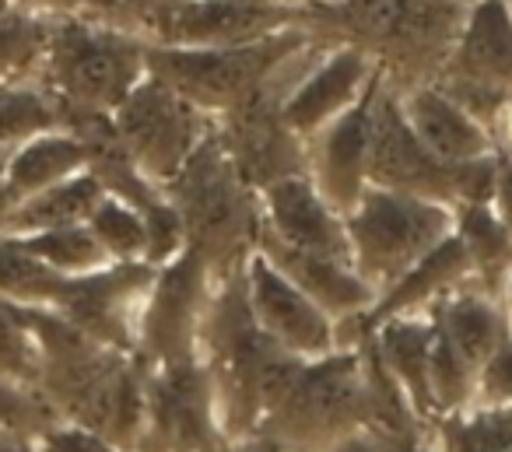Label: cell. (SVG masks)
I'll return each mask as SVG.
<instances>
[{"label":"cell","mask_w":512,"mask_h":452,"mask_svg":"<svg viewBox=\"0 0 512 452\" xmlns=\"http://www.w3.org/2000/svg\"><path fill=\"white\" fill-rule=\"evenodd\" d=\"M162 193L183 221L186 246L207 263L214 281L242 274L260 232V193L235 172L214 130Z\"/></svg>","instance_id":"cell-1"},{"label":"cell","mask_w":512,"mask_h":452,"mask_svg":"<svg viewBox=\"0 0 512 452\" xmlns=\"http://www.w3.org/2000/svg\"><path fill=\"white\" fill-rule=\"evenodd\" d=\"M144 50L148 46L134 32L109 18H53L36 78L57 95L60 106L113 116L148 74Z\"/></svg>","instance_id":"cell-2"},{"label":"cell","mask_w":512,"mask_h":452,"mask_svg":"<svg viewBox=\"0 0 512 452\" xmlns=\"http://www.w3.org/2000/svg\"><path fill=\"white\" fill-rule=\"evenodd\" d=\"M344 228L351 267L379 298L453 235V207L369 186L344 218Z\"/></svg>","instance_id":"cell-3"},{"label":"cell","mask_w":512,"mask_h":452,"mask_svg":"<svg viewBox=\"0 0 512 452\" xmlns=\"http://www.w3.org/2000/svg\"><path fill=\"white\" fill-rule=\"evenodd\" d=\"M365 428L362 351H334L306 361L285 400L267 414L256 435L285 452H330L344 435Z\"/></svg>","instance_id":"cell-4"},{"label":"cell","mask_w":512,"mask_h":452,"mask_svg":"<svg viewBox=\"0 0 512 452\" xmlns=\"http://www.w3.org/2000/svg\"><path fill=\"white\" fill-rule=\"evenodd\" d=\"M313 32L288 29L264 43L232 46V50H165L148 46L144 64L148 74L169 85L176 95L204 109L207 116H225L253 92L281 60H288L302 43H309Z\"/></svg>","instance_id":"cell-5"},{"label":"cell","mask_w":512,"mask_h":452,"mask_svg":"<svg viewBox=\"0 0 512 452\" xmlns=\"http://www.w3.org/2000/svg\"><path fill=\"white\" fill-rule=\"evenodd\" d=\"M288 29L316 36V4H264V0H190L169 15L134 25L144 46L165 50H232L264 43Z\"/></svg>","instance_id":"cell-6"},{"label":"cell","mask_w":512,"mask_h":452,"mask_svg":"<svg viewBox=\"0 0 512 452\" xmlns=\"http://www.w3.org/2000/svg\"><path fill=\"white\" fill-rule=\"evenodd\" d=\"M113 130L144 179L165 186L211 137L214 116L186 102L169 85L144 74V81L113 113Z\"/></svg>","instance_id":"cell-7"},{"label":"cell","mask_w":512,"mask_h":452,"mask_svg":"<svg viewBox=\"0 0 512 452\" xmlns=\"http://www.w3.org/2000/svg\"><path fill=\"white\" fill-rule=\"evenodd\" d=\"M484 130L512 99V15L502 0H474L453 57L432 81Z\"/></svg>","instance_id":"cell-8"},{"label":"cell","mask_w":512,"mask_h":452,"mask_svg":"<svg viewBox=\"0 0 512 452\" xmlns=\"http://www.w3.org/2000/svg\"><path fill=\"white\" fill-rule=\"evenodd\" d=\"M214 288L218 281L190 246L155 270V284L148 291L141 333H137V351L148 365H176V361L197 358L200 326H204Z\"/></svg>","instance_id":"cell-9"},{"label":"cell","mask_w":512,"mask_h":452,"mask_svg":"<svg viewBox=\"0 0 512 452\" xmlns=\"http://www.w3.org/2000/svg\"><path fill=\"white\" fill-rule=\"evenodd\" d=\"M369 186L456 207V165L435 162L421 148L400 113V99L383 85V74L369 109Z\"/></svg>","instance_id":"cell-10"},{"label":"cell","mask_w":512,"mask_h":452,"mask_svg":"<svg viewBox=\"0 0 512 452\" xmlns=\"http://www.w3.org/2000/svg\"><path fill=\"white\" fill-rule=\"evenodd\" d=\"M242 288L253 323L285 354L299 361H320L337 351L334 319L256 249L242 267Z\"/></svg>","instance_id":"cell-11"},{"label":"cell","mask_w":512,"mask_h":452,"mask_svg":"<svg viewBox=\"0 0 512 452\" xmlns=\"http://www.w3.org/2000/svg\"><path fill=\"white\" fill-rule=\"evenodd\" d=\"M379 78V67L358 46L337 43L320 57V64L295 85V92L281 106V120L299 141H309L355 109Z\"/></svg>","instance_id":"cell-12"},{"label":"cell","mask_w":512,"mask_h":452,"mask_svg":"<svg viewBox=\"0 0 512 452\" xmlns=\"http://www.w3.org/2000/svg\"><path fill=\"white\" fill-rule=\"evenodd\" d=\"M260 235L295 253L351 263L344 218L320 197L309 176H292L260 193Z\"/></svg>","instance_id":"cell-13"},{"label":"cell","mask_w":512,"mask_h":452,"mask_svg":"<svg viewBox=\"0 0 512 452\" xmlns=\"http://www.w3.org/2000/svg\"><path fill=\"white\" fill-rule=\"evenodd\" d=\"M379 78L355 109L306 141V176L341 218L355 211L369 190V109Z\"/></svg>","instance_id":"cell-14"},{"label":"cell","mask_w":512,"mask_h":452,"mask_svg":"<svg viewBox=\"0 0 512 452\" xmlns=\"http://www.w3.org/2000/svg\"><path fill=\"white\" fill-rule=\"evenodd\" d=\"M397 95V92H393ZM400 113H404L411 134L421 141V148L442 165H463L477 162V158L495 155L491 134L463 113L449 95H442L435 85H418L411 92L397 95Z\"/></svg>","instance_id":"cell-15"},{"label":"cell","mask_w":512,"mask_h":452,"mask_svg":"<svg viewBox=\"0 0 512 452\" xmlns=\"http://www.w3.org/2000/svg\"><path fill=\"white\" fill-rule=\"evenodd\" d=\"M256 253H264L302 295H309L330 319L337 323H348L358 319L376 305V291L355 274L351 263L323 260V256L295 253L288 246H278L274 239L256 232Z\"/></svg>","instance_id":"cell-16"},{"label":"cell","mask_w":512,"mask_h":452,"mask_svg":"<svg viewBox=\"0 0 512 452\" xmlns=\"http://www.w3.org/2000/svg\"><path fill=\"white\" fill-rule=\"evenodd\" d=\"M432 330L435 316L432 312H418V316H397L379 323L369 333L372 347H376L379 361L390 372V379L407 396L414 417L421 424L439 421V410L432 400V382H428V358H432Z\"/></svg>","instance_id":"cell-17"},{"label":"cell","mask_w":512,"mask_h":452,"mask_svg":"<svg viewBox=\"0 0 512 452\" xmlns=\"http://www.w3.org/2000/svg\"><path fill=\"white\" fill-rule=\"evenodd\" d=\"M432 312H435L439 330L446 333L453 351L460 354L463 365H467L474 375L481 372V368L488 365L491 354L509 340L502 305H498V298L484 295L477 284L456 288L453 295L442 298Z\"/></svg>","instance_id":"cell-18"},{"label":"cell","mask_w":512,"mask_h":452,"mask_svg":"<svg viewBox=\"0 0 512 452\" xmlns=\"http://www.w3.org/2000/svg\"><path fill=\"white\" fill-rule=\"evenodd\" d=\"M81 172H88V148L67 130H53V134L22 144L11 155L4 186L18 204H25V200L39 197V193L81 176Z\"/></svg>","instance_id":"cell-19"},{"label":"cell","mask_w":512,"mask_h":452,"mask_svg":"<svg viewBox=\"0 0 512 452\" xmlns=\"http://www.w3.org/2000/svg\"><path fill=\"white\" fill-rule=\"evenodd\" d=\"M453 235L474 270V284L498 298L512 274V239L491 204H463L453 211Z\"/></svg>","instance_id":"cell-20"},{"label":"cell","mask_w":512,"mask_h":452,"mask_svg":"<svg viewBox=\"0 0 512 452\" xmlns=\"http://www.w3.org/2000/svg\"><path fill=\"white\" fill-rule=\"evenodd\" d=\"M102 197H106V190L99 186V179L92 172H81V176L67 179V183L18 204L4 235H36V232H53V228L85 225L95 207L102 204Z\"/></svg>","instance_id":"cell-21"},{"label":"cell","mask_w":512,"mask_h":452,"mask_svg":"<svg viewBox=\"0 0 512 452\" xmlns=\"http://www.w3.org/2000/svg\"><path fill=\"white\" fill-rule=\"evenodd\" d=\"M60 130V99L39 78L0 88V151L15 155L22 144Z\"/></svg>","instance_id":"cell-22"},{"label":"cell","mask_w":512,"mask_h":452,"mask_svg":"<svg viewBox=\"0 0 512 452\" xmlns=\"http://www.w3.org/2000/svg\"><path fill=\"white\" fill-rule=\"evenodd\" d=\"M67 277L39 263L15 235H0V298L32 309H57L67 291Z\"/></svg>","instance_id":"cell-23"},{"label":"cell","mask_w":512,"mask_h":452,"mask_svg":"<svg viewBox=\"0 0 512 452\" xmlns=\"http://www.w3.org/2000/svg\"><path fill=\"white\" fill-rule=\"evenodd\" d=\"M39 263L53 270V274L67 277H92L99 270H109L113 260L106 256V249L95 242V235L88 232V225L74 228H53V232H36V235H15Z\"/></svg>","instance_id":"cell-24"},{"label":"cell","mask_w":512,"mask_h":452,"mask_svg":"<svg viewBox=\"0 0 512 452\" xmlns=\"http://www.w3.org/2000/svg\"><path fill=\"white\" fill-rule=\"evenodd\" d=\"M439 452H509L512 407H463L432 424Z\"/></svg>","instance_id":"cell-25"},{"label":"cell","mask_w":512,"mask_h":452,"mask_svg":"<svg viewBox=\"0 0 512 452\" xmlns=\"http://www.w3.org/2000/svg\"><path fill=\"white\" fill-rule=\"evenodd\" d=\"M0 379L36 393L43 382V347L32 330L29 305L4 302V298H0Z\"/></svg>","instance_id":"cell-26"},{"label":"cell","mask_w":512,"mask_h":452,"mask_svg":"<svg viewBox=\"0 0 512 452\" xmlns=\"http://www.w3.org/2000/svg\"><path fill=\"white\" fill-rule=\"evenodd\" d=\"M106 256L113 263H144L148 256V225L137 207L123 204L116 197H102V204L85 221Z\"/></svg>","instance_id":"cell-27"},{"label":"cell","mask_w":512,"mask_h":452,"mask_svg":"<svg viewBox=\"0 0 512 452\" xmlns=\"http://www.w3.org/2000/svg\"><path fill=\"white\" fill-rule=\"evenodd\" d=\"M46 39H50L46 18L18 15V11L0 18V88L36 78L46 53Z\"/></svg>","instance_id":"cell-28"},{"label":"cell","mask_w":512,"mask_h":452,"mask_svg":"<svg viewBox=\"0 0 512 452\" xmlns=\"http://www.w3.org/2000/svg\"><path fill=\"white\" fill-rule=\"evenodd\" d=\"M46 396L36 389L11 386L0 379V435H15L36 442L46 428H53V407H46Z\"/></svg>","instance_id":"cell-29"},{"label":"cell","mask_w":512,"mask_h":452,"mask_svg":"<svg viewBox=\"0 0 512 452\" xmlns=\"http://www.w3.org/2000/svg\"><path fill=\"white\" fill-rule=\"evenodd\" d=\"M470 407H512V340H505L477 372Z\"/></svg>","instance_id":"cell-30"},{"label":"cell","mask_w":512,"mask_h":452,"mask_svg":"<svg viewBox=\"0 0 512 452\" xmlns=\"http://www.w3.org/2000/svg\"><path fill=\"white\" fill-rule=\"evenodd\" d=\"M39 452H120L95 431L81 428V424H53L36 438Z\"/></svg>","instance_id":"cell-31"},{"label":"cell","mask_w":512,"mask_h":452,"mask_svg":"<svg viewBox=\"0 0 512 452\" xmlns=\"http://www.w3.org/2000/svg\"><path fill=\"white\" fill-rule=\"evenodd\" d=\"M190 0H116V15L113 22L120 29H134V25L148 22V18H158V15H169V11L183 8Z\"/></svg>","instance_id":"cell-32"},{"label":"cell","mask_w":512,"mask_h":452,"mask_svg":"<svg viewBox=\"0 0 512 452\" xmlns=\"http://www.w3.org/2000/svg\"><path fill=\"white\" fill-rule=\"evenodd\" d=\"M18 15H32V18H71V15H95L88 0H8ZM99 18V15H95Z\"/></svg>","instance_id":"cell-33"},{"label":"cell","mask_w":512,"mask_h":452,"mask_svg":"<svg viewBox=\"0 0 512 452\" xmlns=\"http://www.w3.org/2000/svg\"><path fill=\"white\" fill-rule=\"evenodd\" d=\"M491 211L498 214V221L505 225L512 239V158L498 155V172H495V193H491Z\"/></svg>","instance_id":"cell-34"},{"label":"cell","mask_w":512,"mask_h":452,"mask_svg":"<svg viewBox=\"0 0 512 452\" xmlns=\"http://www.w3.org/2000/svg\"><path fill=\"white\" fill-rule=\"evenodd\" d=\"M330 452H404V449H400V442L379 435V431L358 428V431H351V435H344Z\"/></svg>","instance_id":"cell-35"},{"label":"cell","mask_w":512,"mask_h":452,"mask_svg":"<svg viewBox=\"0 0 512 452\" xmlns=\"http://www.w3.org/2000/svg\"><path fill=\"white\" fill-rule=\"evenodd\" d=\"M491 144H495L498 155L512 158V99L505 102L502 109H498V116L491 120Z\"/></svg>","instance_id":"cell-36"},{"label":"cell","mask_w":512,"mask_h":452,"mask_svg":"<svg viewBox=\"0 0 512 452\" xmlns=\"http://www.w3.org/2000/svg\"><path fill=\"white\" fill-rule=\"evenodd\" d=\"M15 207H18V200L11 197L8 186L0 183V235L8 232V221H11V214H15Z\"/></svg>","instance_id":"cell-37"},{"label":"cell","mask_w":512,"mask_h":452,"mask_svg":"<svg viewBox=\"0 0 512 452\" xmlns=\"http://www.w3.org/2000/svg\"><path fill=\"white\" fill-rule=\"evenodd\" d=\"M498 305H502V316H505V330H509V340H512V274L505 281L502 295H498Z\"/></svg>","instance_id":"cell-38"},{"label":"cell","mask_w":512,"mask_h":452,"mask_svg":"<svg viewBox=\"0 0 512 452\" xmlns=\"http://www.w3.org/2000/svg\"><path fill=\"white\" fill-rule=\"evenodd\" d=\"M0 452H39L29 438H15V435H0Z\"/></svg>","instance_id":"cell-39"},{"label":"cell","mask_w":512,"mask_h":452,"mask_svg":"<svg viewBox=\"0 0 512 452\" xmlns=\"http://www.w3.org/2000/svg\"><path fill=\"white\" fill-rule=\"evenodd\" d=\"M88 4H92V11L99 18H109V22H113V15H116V0H88Z\"/></svg>","instance_id":"cell-40"},{"label":"cell","mask_w":512,"mask_h":452,"mask_svg":"<svg viewBox=\"0 0 512 452\" xmlns=\"http://www.w3.org/2000/svg\"><path fill=\"white\" fill-rule=\"evenodd\" d=\"M8 165H11V151H0V183L8 179Z\"/></svg>","instance_id":"cell-41"},{"label":"cell","mask_w":512,"mask_h":452,"mask_svg":"<svg viewBox=\"0 0 512 452\" xmlns=\"http://www.w3.org/2000/svg\"><path fill=\"white\" fill-rule=\"evenodd\" d=\"M11 11H15V8H11L8 0H0V18H8V15H11Z\"/></svg>","instance_id":"cell-42"},{"label":"cell","mask_w":512,"mask_h":452,"mask_svg":"<svg viewBox=\"0 0 512 452\" xmlns=\"http://www.w3.org/2000/svg\"><path fill=\"white\" fill-rule=\"evenodd\" d=\"M264 4H292L295 8V4H306V0H264Z\"/></svg>","instance_id":"cell-43"},{"label":"cell","mask_w":512,"mask_h":452,"mask_svg":"<svg viewBox=\"0 0 512 452\" xmlns=\"http://www.w3.org/2000/svg\"><path fill=\"white\" fill-rule=\"evenodd\" d=\"M306 4H327L330 8V4H341V0H306Z\"/></svg>","instance_id":"cell-44"},{"label":"cell","mask_w":512,"mask_h":452,"mask_svg":"<svg viewBox=\"0 0 512 452\" xmlns=\"http://www.w3.org/2000/svg\"><path fill=\"white\" fill-rule=\"evenodd\" d=\"M502 4H505V8H509V15H512V0H502Z\"/></svg>","instance_id":"cell-45"},{"label":"cell","mask_w":512,"mask_h":452,"mask_svg":"<svg viewBox=\"0 0 512 452\" xmlns=\"http://www.w3.org/2000/svg\"><path fill=\"white\" fill-rule=\"evenodd\" d=\"M463 4H474V0H463Z\"/></svg>","instance_id":"cell-46"},{"label":"cell","mask_w":512,"mask_h":452,"mask_svg":"<svg viewBox=\"0 0 512 452\" xmlns=\"http://www.w3.org/2000/svg\"><path fill=\"white\" fill-rule=\"evenodd\" d=\"M509 452H512V449H509Z\"/></svg>","instance_id":"cell-47"}]
</instances>
